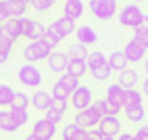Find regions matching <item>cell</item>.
<instances>
[{
  "label": "cell",
  "instance_id": "47",
  "mask_svg": "<svg viewBox=\"0 0 148 140\" xmlns=\"http://www.w3.org/2000/svg\"><path fill=\"white\" fill-rule=\"evenodd\" d=\"M21 2H23V4H27V6H29V4H32V0H21Z\"/></svg>",
  "mask_w": 148,
  "mask_h": 140
},
{
  "label": "cell",
  "instance_id": "39",
  "mask_svg": "<svg viewBox=\"0 0 148 140\" xmlns=\"http://www.w3.org/2000/svg\"><path fill=\"white\" fill-rule=\"evenodd\" d=\"M132 40H134V42H138L142 48H146V50H148V36H146V34H136V32H134Z\"/></svg>",
  "mask_w": 148,
  "mask_h": 140
},
{
  "label": "cell",
  "instance_id": "50",
  "mask_svg": "<svg viewBox=\"0 0 148 140\" xmlns=\"http://www.w3.org/2000/svg\"><path fill=\"white\" fill-rule=\"evenodd\" d=\"M0 86H2V84H0Z\"/></svg>",
  "mask_w": 148,
  "mask_h": 140
},
{
  "label": "cell",
  "instance_id": "11",
  "mask_svg": "<svg viewBox=\"0 0 148 140\" xmlns=\"http://www.w3.org/2000/svg\"><path fill=\"white\" fill-rule=\"evenodd\" d=\"M50 105H52V94L50 92H46V90H36L32 94V107L36 111L46 113L48 109H50Z\"/></svg>",
  "mask_w": 148,
  "mask_h": 140
},
{
  "label": "cell",
  "instance_id": "42",
  "mask_svg": "<svg viewBox=\"0 0 148 140\" xmlns=\"http://www.w3.org/2000/svg\"><path fill=\"white\" fill-rule=\"evenodd\" d=\"M6 19H11L8 17V13H6V6H4V0H0V25H2Z\"/></svg>",
  "mask_w": 148,
  "mask_h": 140
},
{
  "label": "cell",
  "instance_id": "5",
  "mask_svg": "<svg viewBox=\"0 0 148 140\" xmlns=\"http://www.w3.org/2000/svg\"><path fill=\"white\" fill-rule=\"evenodd\" d=\"M69 103L73 105L75 111H86L88 107H92L94 105V94H92V90L88 88V86H77V90L71 94V98H69Z\"/></svg>",
  "mask_w": 148,
  "mask_h": 140
},
{
  "label": "cell",
  "instance_id": "17",
  "mask_svg": "<svg viewBox=\"0 0 148 140\" xmlns=\"http://www.w3.org/2000/svg\"><path fill=\"white\" fill-rule=\"evenodd\" d=\"M61 138L63 140H86L88 138V130L75 126V123H67L61 132Z\"/></svg>",
  "mask_w": 148,
  "mask_h": 140
},
{
  "label": "cell",
  "instance_id": "43",
  "mask_svg": "<svg viewBox=\"0 0 148 140\" xmlns=\"http://www.w3.org/2000/svg\"><path fill=\"white\" fill-rule=\"evenodd\" d=\"M115 140H136V138H134V134H127V132H125V134H119Z\"/></svg>",
  "mask_w": 148,
  "mask_h": 140
},
{
  "label": "cell",
  "instance_id": "4",
  "mask_svg": "<svg viewBox=\"0 0 148 140\" xmlns=\"http://www.w3.org/2000/svg\"><path fill=\"white\" fill-rule=\"evenodd\" d=\"M90 11L96 19L108 21L117 13V0H90Z\"/></svg>",
  "mask_w": 148,
  "mask_h": 140
},
{
  "label": "cell",
  "instance_id": "22",
  "mask_svg": "<svg viewBox=\"0 0 148 140\" xmlns=\"http://www.w3.org/2000/svg\"><path fill=\"white\" fill-rule=\"evenodd\" d=\"M86 63H88V71H94V69H100V67L108 65V59H106L104 52H98V50H96V52H90V54H88Z\"/></svg>",
  "mask_w": 148,
  "mask_h": 140
},
{
  "label": "cell",
  "instance_id": "13",
  "mask_svg": "<svg viewBox=\"0 0 148 140\" xmlns=\"http://www.w3.org/2000/svg\"><path fill=\"white\" fill-rule=\"evenodd\" d=\"M123 54H125V59L130 63H140V61H144V57H146V48H142L138 42L130 40V42L125 44V48H123Z\"/></svg>",
  "mask_w": 148,
  "mask_h": 140
},
{
  "label": "cell",
  "instance_id": "27",
  "mask_svg": "<svg viewBox=\"0 0 148 140\" xmlns=\"http://www.w3.org/2000/svg\"><path fill=\"white\" fill-rule=\"evenodd\" d=\"M0 130L2 132H15V130H19L17 126H15V119H13V115H11V111H0Z\"/></svg>",
  "mask_w": 148,
  "mask_h": 140
},
{
  "label": "cell",
  "instance_id": "12",
  "mask_svg": "<svg viewBox=\"0 0 148 140\" xmlns=\"http://www.w3.org/2000/svg\"><path fill=\"white\" fill-rule=\"evenodd\" d=\"M50 27H52L61 38H67V36L75 34V29H77V27H75V21H73V19H69V17H65V15L58 17V19H54Z\"/></svg>",
  "mask_w": 148,
  "mask_h": 140
},
{
  "label": "cell",
  "instance_id": "30",
  "mask_svg": "<svg viewBox=\"0 0 148 140\" xmlns=\"http://www.w3.org/2000/svg\"><path fill=\"white\" fill-rule=\"evenodd\" d=\"M15 90L11 86H0V107H11L15 101Z\"/></svg>",
  "mask_w": 148,
  "mask_h": 140
},
{
  "label": "cell",
  "instance_id": "44",
  "mask_svg": "<svg viewBox=\"0 0 148 140\" xmlns=\"http://www.w3.org/2000/svg\"><path fill=\"white\" fill-rule=\"evenodd\" d=\"M142 86H144V88H142V92H144V94H146V96H148V77H146V82H144V84H142Z\"/></svg>",
  "mask_w": 148,
  "mask_h": 140
},
{
  "label": "cell",
  "instance_id": "3",
  "mask_svg": "<svg viewBox=\"0 0 148 140\" xmlns=\"http://www.w3.org/2000/svg\"><path fill=\"white\" fill-rule=\"evenodd\" d=\"M17 79H19L23 86H29V88H38V86H42V82H44L42 71H40L36 65H29V63H25L23 67H19Z\"/></svg>",
  "mask_w": 148,
  "mask_h": 140
},
{
  "label": "cell",
  "instance_id": "15",
  "mask_svg": "<svg viewBox=\"0 0 148 140\" xmlns=\"http://www.w3.org/2000/svg\"><path fill=\"white\" fill-rule=\"evenodd\" d=\"M75 38H77V42L84 44V46H90V44H96L98 42V34L94 32V27H90V25L77 27L75 29Z\"/></svg>",
  "mask_w": 148,
  "mask_h": 140
},
{
  "label": "cell",
  "instance_id": "31",
  "mask_svg": "<svg viewBox=\"0 0 148 140\" xmlns=\"http://www.w3.org/2000/svg\"><path fill=\"white\" fill-rule=\"evenodd\" d=\"M127 119H130L132 123H140L142 119L146 117V111H144V107H132V109H123Z\"/></svg>",
  "mask_w": 148,
  "mask_h": 140
},
{
  "label": "cell",
  "instance_id": "7",
  "mask_svg": "<svg viewBox=\"0 0 148 140\" xmlns=\"http://www.w3.org/2000/svg\"><path fill=\"white\" fill-rule=\"evenodd\" d=\"M21 34H23V17H11L0 25V36L13 44L17 38H21Z\"/></svg>",
  "mask_w": 148,
  "mask_h": 140
},
{
  "label": "cell",
  "instance_id": "40",
  "mask_svg": "<svg viewBox=\"0 0 148 140\" xmlns=\"http://www.w3.org/2000/svg\"><path fill=\"white\" fill-rule=\"evenodd\" d=\"M134 32H136V34H146V36H148V15H144V17H142L140 25H138Z\"/></svg>",
  "mask_w": 148,
  "mask_h": 140
},
{
  "label": "cell",
  "instance_id": "35",
  "mask_svg": "<svg viewBox=\"0 0 148 140\" xmlns=\"http://www.w3.org/2000/svg\"><path fill=\"white\" fill-rule=\"evenodd\" d=\"M111 73H113V69L108 67V65H104V67H100V69H94V71H90V75H92L94 79H98V82H106V79L111 77Z\"/></svg>",
  "mask_w": 148,
  "mask_h": 140
},
{
  "label": "cell",
  "instance_id": "28",
  "mask_svg": "<svg viewBox=\"0 0 148 140\" xmlns=\"http://www.w3.org/2000/svg\"><path fill=\"white\" fill-rule=\"evenodd\" d=\"M42 42H44L46 46H50V48H52V50H54V48H56L58 44H61V42H63V38H61V36H58V34L54 32V29H52V27H46V32H44V36H42Z\"/></svg>",
  "mask_w": 148,
  "mask_h": 140
},
{
  "label": "cell",
  "instance_id": "38",
  "mask_svg": "<svg viewBox=\"0 0 148 140\" xmlns=\"http://www.w3.org/2000/svg\"><path fill=\"white\" fill-rule=\"evenodd\" d=\"M54 111H58V113H67V107H69V101H58V98H52V105H50Z\"/></svg>",
  "mask_w": 148,
  "mask_h": 140
},
{
  "label": "cell",
  "instance_id": "10",
  "mask_svg": "<svg viewBox=\"0 0 148 140\" xmlns=\"http://www.w3.org/2000/svg\"><path fill=\"white\" fill-rule=\"evenodd\" d=\"M98 130H100L102 136L115 138L121 134V121H119V117H102V121L98 123Z\"/></svg>",
  "mask_w": 148,
  "mask_h": 140
},
{
  "label": "cell",
  "instance_id": "23",
  "mask_svg": "<svg viewBox=\"0 0 148 140\" xmlns=\"http://www.w3.org/2000/svg\"><path fill=\"white\" fill-rule=\"evenodd\" d=\"M88 46L79 44V42H75L69 46V50H67V57H69V61H86L88 59Z\"/></svg>",
  "mask_w": 148,
  "mask_h": 140
},
{
  "label": "cell",
  "instance_id": "16",
  "mask_svg": "<svg viewBox=\"0 0 148 140\" xmlns=\"http://www.w3.org/2000/svg\"><path fill=\"white\" fill-rule=\"evenodd\" d=\"M104 98H106L108 103H113V105H117V107H121V109H123V105H125V88L119 86V84L108 86Z\"/></svg>",
  "mask_w": 148,
  "mask_h": 140
},
{
  "label": "cell",
  "instance_id": "19",
  "mask_svg": "<svg viewBox=\"0 0 148 140\" xmlns=\"http://www.w3.org/2000/svg\"><path fill=\"white\" fill-rule=\"evenodd\" d=\"M84 11H86V6L82 0H65V17L75 21V19H79L84 15Z\"/></svg>",
  "mask_w": 148,
  "mask_h": 140
},
{
  "label": "cell",
  "instance_id": "14",
  "mask_svg": "<svg viewBox=\"0 0 148 140\" xmlns=\"http://www.w3.org/2000/svg\"><path fill=\"white\" fill-rule=\"evenodd\" d=\"M48 67H50V71H54V73H65L67 67H69L67 52H50V57H48Z\"/></svg>",
  "mask_w": 148,
  "mask_h": 140
},
{
  "label": "cell",
  "instance_id": "29",
  "mask_svg": "<svg viewBox=\"0 0 148 140\" xmlns=\"http://www.w3.org/2000/svg\"><path fill=\"white\" fill-rule=\"evenodd\" d=\"M67 71L79 79V77H84V75H86V71H88V63H86V61H69Z\"/></svg>",
  "mask_w": 148,
  "mask_h": 140
},
{
  "label": "cell",
  "instance_id": "1",
  "mask_svg": "<svg viewBox=\"0 0 148 140\" xmlns=\"http://www.w3.org/2000/svg\"><path fill=\"white\" fill-rule=\"evenodd\" d=\"M77 86H79V79H77L75 75H71L69 71L61 73V77L56 79V84L52 86V98H58V101H69L71 98V94L77 90Z\"/></svg>",
  "mask_w": 148,
  "mask_h": 140
},
{
  "label": "cell",
  "instance_id": "46",
  "mask_svg": "<svg viewBox=\"0 0 148 140\" xmlns=\"http://www.w3.org/2000/svg\"><path fill=\"white\" fill-rule=\"evenodd\" d=\"M144 69H146V73H148V59L144 61Z\"/></svg>",
  "mask_w": 148,
  "mask_h": 140
},
{
  "label": "cell",
  "instance_id": "20",
  "mask_svg": "<svg viewBox=\"0 0 148 140\" xmlns=\"http://www.w3.org/2000/svg\"><path fill=\"white\" fill-rule=\"evenodd\" d=\"M108 59V67L111 69H115V71H123V69H127V65H130V61L125 59V54H123V50H115V52H111L106 57Z\"/></svg>",
  "mask_w": 148,
  "mask_h": 140
},
{
  "label": "cell",
  "instance_id": "41",
  "mask_svg": "<svg viewBox=\"0 0 148 140\" xmlns=\"http://www.w3.org/2000/svg\"><path fill=\"white\" fill-rule=\"evenodd\" d=\"M134 138H136V140H148V126H142V128L134 134Z\"/></svg>",
  "mask_w": 148,
  "mask_h": 140
},
{
  "label": "cell",
  "instance_id": "9",
  "mask_svg": "<svg viewBox=\"0 0 148 140\" xmlns=\"http://www.w3.org/2000/svg\"><path fill=\"white\" fill-rule=\"evenodd\" d=\"M46 32V27L40 23V21H34V19H25L23 17V38H27L29 42H36V40H42Z\"/></svg>",
  "mask_w": 148,
  "mask_h": 140
},
{
  "label": "cell",
  "instance_id": "24",
  "mask_svg": "<svg viewBox=\"0 0 148 140\" xmlns=\"http://www.w3.org/2000/svg\"><path fill=\"white\" fill-rule=\"evenodd\" d=\"M4 6L8 17H23L27 11V4H23L21 0H4Z\"/></svg>",
  "mask_w": 148,
  "mask_h": 140
},
{
  "label": "cell",
  "instance_id": "8",
  "mask_svg": "<svg viewBox=\"0 0 148 140\" xmlns=\"http://www.w3.org/2000/svg\"><path fill=\"white\" fill-rule=\"evenodd\" d=\"M32 136H36L38 140H54V136H56V126H54L52 121H48L46 117H42V119H38V121L34 123Z\"/></svg>",
  "mask_w": 148,
  "mask_h": 140
},
{
  "label": "cell",
  "instance_id": "36",
  "mask_svg": "<svg viewBox=\"0 0 148 140\" xmlns=\"http://www.w3.org/2000/svg\"><path fill=\"white\" fill-rule=\"evenodd\" d=\"M32 6L38 13H46V11H50L54 6V0H32Z\"/></svg>",
  "mask_w": 148,
  "mask_h": 140
},
{
  "label": "cell",
  "instance_id": "26",
  "mask_svg": "<svg viewBox=\"0 0 148 140\" xmlns=\"http://www.w3.org/2000/svg\"><path fill=\"white\" fill-rule=\"evenodd\" d=\"M94 105L100 109V113H102L104 117H117V115H119V111H121V107L108 103L106 98H102V101H98V103H94Z\"/></svg>",
  "mask_w": 148,
  "mask_h": 140
},
{
  "label": "cell",
  "instance_id": "32",
  "mask_svg": "<svg viewBox=\"0 0 148 140\" xmlns=\"http://www.w3.org/2000/svg\"><path fill=\"white\" fill-rule=\"evenodd\" d=\"M32 105V98H29L25 92H17L15 94V101L11 105V109H23V111H27V107Z\"/></svg>",
  "mask_w": 148,
  "mask_h": 140
},
{
  "label": "cell",
  "instance_id": "49",
  "mask_svg": "<svg viewBox=\"0 0 148 140\" xmlns=\"http://www.w3.org/2000/svg\"><path fill=\"white\" fill-rule=\"evenodd\" d=\"M138 2H140V0H138Z\"/></svg>",
  "mask_w": 148,
  "mask_h": 140
},
{
  "label": "cell",
  "instance_id": "34",
  "mask_svg": "<svg viewBox=\"0 0 148 140\" xmlns=\"http://www.w3.org/2000/svg\"><path fill=\"white\" fill-rule=\"evenodd\" d=\"M8 111H11L17 128H21V126L27 123V119H29V113H27V111H23V109H8Z\"/></svg>",
  "mask_w": 148,
  "mask_h": 140
},
{
  "label": "cell",
  "instance_id": "25",
  "mask_svg": "<svg viewBox=\"0 0 148 140\" xmlns=\"http://www.w3.org/2000/svg\"><path fill=\"white\" fill-rule=\"evenodd\" d=\"M132 107H142V92L140 90H125V105L123 109H132Z\"/></svg>",
  "mask_w": 148,
  "mask_h": 140
},
{
  "label": "cell",
  "instance_id": "6",
  "mask_svg": "<svg viewBox=\"0 0 148 140\" xmlns=\"http://www.w3.org/2000/svg\"><path fill=\"white\" fill-rule=\"evenodd\" d=\"M142 17H144V13H142V8L138 4H125L119 11V23L123 27H134L136 29L138 25H140Z\"/></svg>",
  "mask_w": 148,
  "mask_h": 140
},
{
  "label": "cell",
  "instance_id": "37",
  "mask_svg": "<svg viewBox=\"0 0 148 140\" xmlns=\"http://www.w3.org/2000/svg\"><path fill=\"white\" fill-rule=\"evenodd\" d=\"M63 117H65V115H63V113H58V111H54L52 107L46 111V119H48V121H52L54 126H56V123H61V121H63Z\"/></svg>",
  "mask_w": 148,
  "mask_h": 140
},
{
  "label": "cell",
  "instance_id": "2",
  "mask_svg": "<svg viewBox=\"0 0 148 140\" xmlns=\"http://www.w3.org/2000/svg\"><path fill=\"white\" fill-rule=\"evenodd\" d=\"M52 48L46 46L42 40H36V42H29L25 48H23V57L29 65H36L40 61H48V57H50Z\"/></svg>",
  "mask_w": 148,
  "mask_h": 140
},
{
  "label": "cell",
  "instance_id": "21",
  "mask_svg": "<svg viewBox=\"0 0 148 140\" xmlns=\"http://www.w3.org/2000/svg\"><path fill=\"white\" fill-rule=\"evenodd\" d=\"M117 84L123 86L125 90H132L138 84V71H136V69H123V71L119 73V82H117Z\"/></svg>",
  "mask_w": 148,
  "mask_h": 140
},
{
  "label": "cell",
  "instance_id": "33",
  "mask_svg": "<svg viewBox=\"0 0 148 140\" xmlns=\"http://www.w3.org/2000/svg\"><path fill=\"white\" fill-rule=\"evenodd\" d=\"M13 50V42H8L6 38L0 36V65H4L8 61V54Z\"/></svg>",
  "mask_w": 148,
  "mask_h": 140
},
{
  "label": "cell",
  "instance_id": "45",
  "mask_svg": "<svg viewBox=\"0 0 148 140\" xmlns=\"http://www.w3.org/2000/svg\"><path fill=\"white\" fill-rule=\"evenodd\" d=\"M25 140H38L36 136H32V134H29V136H25Z\"/></svg>",
  "mask_w": 148,
  "mask_h": 140
},
{
  "label": "cell",
  "instance_id": "48",
  "mask_svg": "<svg viewBox=\"0 0 148 140\" xmlns=\"http://www.w3.org/2000/svg\"><path fill=\"white\" fill-rule=\"evenodd\" d=\"M100 140H115V138H108V136H102Z\"/></svg>",
  "mask_w": 148,
  "mask_h": 140
},
{
  "label": "cell",
  "instance_id": "18",
  "mask_svg": "<svg viewBox=\"0 0 148 140\" xmlns=\"http://www.w3.org/2000/svg\"><path fill=\"white\" fill-rule=\"evenodd\" d=\"M84 117H86V128L88 130H96L104 115L100 113V109H98L96 105H92V107H88L86 111H84Z\"/></svg>",
  "mask_w": 148,
  "mask_h": 140
}]
</instances>
